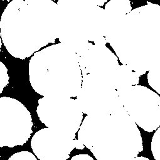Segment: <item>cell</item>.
I'll list each match as a JSON object with an SVG mask.
<instances>
[{
    "mask_svg": "<svg viewBox=\"0 0 160 160\" xmlns=\"http://www.w3.org/2000/svg\"><path fill=\"white\" fill-rule=\"evenodd\" d=\"M0 32L11 55L28 58L58 38V5L53 0H13L2 13Z\"/></svg>",
    "mask_w": 160,
    "mask_h": 160,
    "instance_id": "obj_1",
    "label": "cell"
},
{
    "mask_svg": "<svg viewBox=\"0 0 160 160\" xmlns=\"http://www.w3.org/2000/svg\"><path fill=\"white\" fill-rule=\"evenodd\" d=\"M105 37L122 65L145 74L160 58V5L148 2L131 10Z\"/></svg>",
    "mask_w": 160,
    "mask_h": 160,
    "instance_id": "obj_2",
    "label": "cell"
},
{
    "mask_svg": "<svg viewBox=\"0 0 160 160\" xmlns=\"http://www.w3.org/2000/svg\"><path fill=\"white\" fill-rule=\"evenodd\" d=\"M77 136L97 160H131L143 151L140 131L123 107L87 115Z\"/></svg>",
    "mask_w": 160,
    "mask_h": 160,
    "instance_id": "obj_3",
    "label": "cell"
},
{
    "mask_svg": "<svg viewBox=\"0 0 160 160\" xmlns=\"http://www.w3.org/2000/svg\"><path fill=\"white\" fill-rule=\"evenodd\" d=\"M28 74L32 88L43 97L75 98L81 89L78 57L62 43L35 53L29 62Z\"/></svg>",
    "mask_w": 160,
    "mask_h": 160,
    "instance_id": "obj_4",
    "label": "cell"
},
{
    "mask_svg": "<svg viewBox=\"0 0 160 160\" xmlns=\"http://www.w3.org/2000/svg\"><path fill=\"white\" fill-rule=\"evenodd\" d=\"M60 43L75 50L106 37L111 25L107 12L92 0H59Z\"/></svg>",
    "mask_w": 160,
    "mask_h": 160,
    "instance_id": "obj_5",
    "label": "cell"
},
{
    "mask_svg": "<svg viewBox=\"0 0 160 160\" xmlns=\"http://www.w3.org/2000/svg\"><path fill=\"white\" fill-rule=\"evenodd\" d=\"M37 113L40 121L47 128L72 139H75L84 114L76 100L59 97L40 99Z\"/></svg>",
    "mask_w": 160,
    "mask_h": 160,
    "instance_id": "obj_6",
    "label": "cell"
},
{
    "mask_svg": "<svg viewBox=\"0 0 160 160\" xmlns=\"http://www.w3.org/2000/svg\"><path fill=\"white\" fill-rule=\"evenodd\" d=\"M121 103L134 122L151 132L160 127V96L143 86L118 91Z\"/></svg>",
    "mask_w": 160,
    "mask_h": 160,
    "instance_id": "obj_7",
    "label": "cell"
},
{
    "mask_svg": "<svg viewBox=\"0 0 160 160\" xmlns=\"http://www.w3.org/2000/svg\"><path fill=\"white\" fill-rule=\"evenodd\" d=\"M33 125L25 106L14 98H0V148L25 144L32 134Z\"/></svg>",
    "mask_w": 160,
    "mask_h": 160,
    "instance_id": "obj_8",
    "label": "cell"
},
{
    "mask_svg": "<svg viewBox=\"0 0 160 160\" xmlns=\"http://www.w3.org/2000/svg\"><path fill=\"white\" fill-rule=\"evenodd\" d=\"M75 100L87 115L110 113L123 107L117 90L105 81L90 75L82 76L81 89Z\"/></svg>",
    "mask_w": 160,
    "mask_h": 160,
    "instance_id": "obj_9",
    "label": "cell"
},
{
    "mask_svg": "<svg viewBox=\"0 0 160 160\" xmlns=\"http://www.w3.org/2000/svg\"><path fill=\"white\" fill-rule=\"evenodd\" d=\"M76 53L82 76L90 75L102 79L114 88L120 65L118 57L106 45L89 42Z\"/></svg>",
    "mask_w": 160,
    "mask_h": 160,
    "instance_id": "obj_10",
    "label": "cell"
},
{
    "mask_svg": "<svg viewBox=\"0 0 160 160\" xmlns=\"http://www.w3.org/2000/svg\"><path fill=\"white\" fill-rule=\"evenodd\" d=\"M75 139L46 128L34 134L30 145L35 155L40 160H66L75 148Z\"/></svg>",
    "mask_w": 160,
    "mask_h": 160,
    "instance_id": "obj_11",
    "label": "cell"
},
{
    "mask_svg": "<svg viewBox=\"0 0 160 160\" xmlns=\"http://www.w3.org/2000/svg\"><path fill=\"white\" fill-rule=\"evenodd\" d=\"M104 10L109 16L112 25L129 13L132 10V7L130 0H110L106 4Z\"/></svg>",
    "mask_w": 160,
    "mask_h": 160,
    "instance_id": "obj_12",
    "label": "cell"
},
{
    "mask_svg": "<svg viewBox=\"0 0 160 160\" xmlns=\"http://www.w3.org/2000/svg\"><path fill=\"white\" fill-rule=\"evenodd\" d=\"M139 75L125 65H120L114 83V89L118 91L132 86L138 85Z\"/></svg>",
    "mask_w": 160,
    "mask_h": 160,
    "instance_id": "obj_13",
    "label": "cell"
},
{
    "mask_svg": "<svg viewBox=\"0 0 160 160\" xmlns=\"http://www.w3.org/2000/svg\"><path fill=\"white\" fill-rule=\"evenodd\" d=\"M148 82L151 88L160 95V58L149 70Z\"/></svg>",
    "mask_w": 160,
    "mask_h": 160,
    "instance_id": "obj_14",
    "label": "cell"
},
{
    "mask_svg": "<svg viewBox=\"0 0 160 160\" xmlns=\"http://www.w3.org/2000/svg\"><path fill=\"white\" fill-rule=\"evenodd\" d=\"M151 149L155 160H160V127L154 132L151 143Z\"/></svg>",
    "mask_w": 160,
    "mask_h": 160,
    "instance_id": "obj_15",
    "label": "cell"
},
{
    "mask_svg": "<svg viewBox=\"0 0 160 160\" xmlns=\"http://www.w3.org/2000/svg\"><path fill=\"white\" fill-rule=\"evenodd\" d=\"M10 76L5 65L0 61V94L9 84Z\"/></svg>",
    "mask_w": 160,
    "mask_h": 160,
    "instance_id": "obj_16",
    "label": "cell"
},
{
    "mask_svg": "<svg viewBox=\"0 0 160 160\" xmlns=\"http://www.w3.org/2000/svg\"><path fill=\"white\" fill-rule=\"evenodd\" d=\"M8 160H37L36 156L28 151H22L11 156Z\"/></svg>",
    "mask_w": 160,
    "mask_h": 160,
    "instance_id": "obj_17",
    "label": "cell"
},
{
    "mask_svg": "<svg viewBox=\"0 0 160 160\" xmlns=\"http://www.w3.org/2000/svg\"><path fill=\"white\" fill-rule=\"evenodd\" d=\"M70 160H94L92 157L89 156V154H77L73 156Z\"/></svg>",
    "mask_w": 160,
    "mask_h": 160,
    "instance_id": "obj_18",
    "label": "cell"
},
{
    "mask_svg": "<svg viewBox=\"0 0 160 160\" xmlns=\"http://www.w3.org/2000/svg\"><path fill=\"white\" fill-rule=\"evenodd\" d=\"M84 148H85V146L81 141H80L79 139H76V141H75V148L76 149L82 150L84 149Z\"/></svg>",
    "mask_w": 160,
    "mask_h": 160,
    "instance_id": "obj_19",
    "label": "cell"
},
{
    "mask_svg": "<svg viewBox=\"0 0 160 160\" xmlns=\"http://www.w3.org/2000/svg\"><path fill=\"white\" fill-rule=\"evenodd\" d=\"M92 1L98 6L102 7L108 2V0H92Z\"/></svg>",
    "mask_w": 160,
    "mask_h": 160,
    "instance_id": "obj_20",
    "label": "cell"
},
{
    "mask_svg": "<svg viewBox=\"0 0 160 160\" xmlns=\"http://www.w3.org/2000/svg\"><path fill=\"white\" fill-rule=\"evenodd\" d=\"M131 160H150L149 158H146V157H143V156H139V157H136L134 158H132Z\"/></svg>",
    "mask_w": 160,
    "mask_h": 160,
    "instance_id": "obj_21",
    "label": "cell"
},
{
    "mask_svg": "<svg viewBox=\"0 0 160 160\" xmlns=\"http://www.w3.org/2000/svg\"><path fill=\"white\" fill-rule=\"evenodd\" d=\"M2 37H1V32H0V52H1L2 50Z\"/></svg>",
    "mask_w": 160,
    "mask_h": 160,
    "instance_id": "obj_22",
    "label": "cell"
},
{
    "mask_svg": "<svg viewBox=\"0 0 160 160\" xmlns=\"http://www.w3.org/2000/svg\"><path fill=\"white\" fill-rule=\"evenodd\" d=\"M3 1H4V0H3ZM7 1H13V0H7Z\"/></svg>",
    "mask_w": 160,
    "mask_h": 160,
    "instance_id": "obj_23",
    "label": "cell"
},
{
    "mask_svg": "<svg viewBox=\"0 0 160 160\" xmlns=\"http://www.w3.org/2000/svg\"><path fill=\"white\" fill-rule=\"evenodd\" d=\"M53 1H55V0H53ZM58 1H59V0H58Z\"/></svg>",
    "mask_w": 160,
    "mask_h": 160,
    "instance_id": "obj_24",
    "label": "cell"
}]
</instances>
